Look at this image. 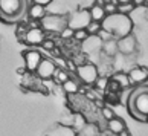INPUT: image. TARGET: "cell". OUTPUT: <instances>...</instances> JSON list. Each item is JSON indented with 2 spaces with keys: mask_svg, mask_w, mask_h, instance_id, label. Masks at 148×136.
<instances>
[{
  "mask_svg": "<svg viewBox=\"0 0 148 136\" xmlns=\"http://www.w3.org/2000/svg\"><path fill=\"white\" fill-rule=\"evenodd\" d=\"M131 3L134 6H142V5H145V0H131Z\"/></svg>",
  "mask_w": 148,
  "mask_h": 136,
  "instance_id": "34",
  "label": "cell"
},
{
  "mask_svg": "<svg viewBox=\"0 0 148 136\" xmlns=\"http://www.w3.org/2000/svg\"><path fill=\"white\" fill-rule=\"evenodd\" d=\"M26 31H28V25H20L18 28H17V37L18 38H23L25 34H26Z\"/></svg>",
  "mask_w": 148,
  "mask_h": 136,
  "instance_id": "31",
  "label": "cell"
},
{
  "mask_svg": "<svg viewBox=\"0 0 148 136\" xmlns=\"http://www.w3.org/2000/svg\"><path fill=\"white\" fill-rule=\"evenodd\" d=\"M76 77H78V81L84 86H93L95 81L99 77V69L96 67V64L93 63H84V64H79L76 66Z\"/></svg>",
  "mask_w": 148,
  "mask_h": 136,
  "instance_id": "5",
  "label": "cell"
},
{
  "mask_svg": "<svg viewBox=\"0 0 148 136\" xmlns=\"http://www.w3.org/2000/svg\"><path fill=\"white\" fill-rule=\"evenodd\" d=\"M26 72H28V70H26V67H25V66H21V67H18V69H17V73H18V75H25Z\"/></svg>",
  "mask_w": 148,
  "mask_h": 136,
  "instance_id": "35",
  "label": "cell"
},
{
  "mask_svg": "<svg viewBox=\"0 0 148 136\" xmlns=\"http://www.w3.org/2000/svg\"><path fill=\"white\" fill-rule=\"evenodd\" d=\"M66 66H67L69 69V72H76V66H75V63L72 61V60H67V61H66Z\"/></svg>",
  "mask_w": 148,
  "mask_h": 136,
  "instance_id": "33",
  "label": "cell"
},
{
  "mask_svg": "<svg viewBox=\"0 0 148 136\" xmlns=\"http://www.w3.org/2000/svg\"><path fill=\"white\" fill-rule=\"evenodd\" d=\"M134 5L133 3H122V5H118V12L119 14H124V15H130V12L134 11Z\"/></svg>",
  "mask_w": 148,
  "mask_h": 136,
  "instance_id": "23",
  "label": "cell"
},
{
  "mask_svg": "<svg viewBox=\"0 0 148 136\" xmlns=\"http://www.w3.org/2000/svg\"><path fill=\"white\" fill-rule=\"evenodd\" d=\"M104 11H106V15H110V14H114V12H118V5H114V3H106V5H104Z\"/></svg>",
  "mask_w": 148,
  "mask_h": 136,
  "instance_id": "30",
  "label": "cell"
},
{
  "mask_svg": "<svg viewBox=\"0 0 148 136\" xmlns=\"http://www.w3.org/2000/svg\"><path fill=\"white\" fill-rule=\"evenodd\" d=\"M52 78H55V81H57L58 84H63V83H66V81L70 78V73H69L67 69H60V67H57V70H55V73H53Z\"/></svg>",
  "mask_w": 148,
  "mask_h": 136,
  "instance_id": "20",
  "label": "cell"
},
{
  "mask_svg": "<svg viewBox=\"0 0 148 136\" xmlns=\"http://www.w3.org/2000/svg\"><path fill=\"white\" fill-rule=\"evenodd\" d=\"M102 29L108 31L113 35V38H122L125 35H130L133 32V20L128 15L114 12L110 15H106V19L101 21Z\"/></svg>",
  "mask_w": 148,
  "mask_h": 136,
  "instance_id": "2",
  "label": "cell"
},
{
  "mask_svg": "<svg viewBox=\"0 0 148 136\" xmlns=\"http://www.w3.org/2000/svg\"><path fill=\"white\" fill-rule=\"evenodd\" d=\"M28 11V0H0V20L15 23Z\"/></svg>",
  "mask_w": 148,
  "mask_h": 136,
  "instance_id": "3",
  "label": "cell"
},
{
  "mask_svg": "<svg viewBox=\"0 0 148 136\" xmlns=\"http://www.w3.org/2000/svg\"><path fill=\"white\" fill-rule=\"evenodd\" d=\"M101 28H102V26H101L99 21H90L89 26L86 28V31H87V34H89V35H96Z\"/></svg>",
  "mask_w": 148,
  "mask_h": 136,
  "instance_id": "24",
  "label": "cell"
},
{
  "mask_svg": "<svg viewBox=\"0 0 148 136\" xmlns=\"http://www.w3.org/2000/svg\"><path fill=\"white\" fill-rule=\"evenodd\" d=\"M43 49H45V51H49V52H52L53 51V49H55V41H53L52 38H45V41H43L41 43V45H40Z\"/></svg>",
  "mask_w": 148,
  "mask_h": 136,
  "instance_id": "27",
  "label": "cell"
},
{
  "mask_svg": "<svg viewBox=\"0 0 148 136\" xmlns=\"http://www.w3.org/2000/svg\"><path fill=\"white\" fill-rule=\"evenodd\" d=\"M32 2H34L35 5H40V6H47V5H51L53 0H32Z\"/></svg>",
  "mask_w": 148,
  "mask_h": 136,
  "instance_id": "32",
  "label": "cell"
},
{
  "mask_svg": "<svg viewBox=\"0 0 148 136\" xmlns=\"http://www.w3.org/2000/svg\"><path fill=\"white\" fill-rule=\"evenodd\" d=\"M79 81H76V80H73V78H69L66 83H63L61 86H63V90L66 92L67 95H75V93H78L79 92Z\"/></svg>",
  "mask_w": 148,
  "mask_h": 136,
  "instance_id": "18",
  "label": "cell"
},
{
  "mask_svg": "<svg viewBox=\"0 0 148 136\" xmlns=\"http://www.w3.org/2000/svg\"><path fill=\"white\" fill-rule=\"evenodd\" d=\"M101 51L106 54L107 57H114L118 54V40L116 38H112V40H108V41H104Z\"/></svg>",
  "mask_w": 148,
  "mask_h": 136,
  "instance_id": "17",
  "label": "cell"
},
{
  "mask_svg": "<svg viewBox=\"0 0 148 136\" xmlns=\"http://www.w3.org/2000/svg\"><path fill=\"white\" fill-rule=\"evenodd\" d=\"M89 12H90V19L92 21H101L106 19V11H104L102 6H99V5H95L93 3L92 6L89 8Z\"/></svg>",
  "mask_w": 148,
  "mask_h": 136,
  "instance_id": "16",
  "label": "cell"
},
{
  "mask_svg": "<svg viewBox=\"0 0 148 136\" xmlns=\"http://www.w3.org/2000/svg\"><path fill=\"white\" fill-rule=\"evenodd\" d=\"M55 70H57V66L52 60L43 58L40 61V64H38L37 70H35V75L40 80H51L53 77V73H55Z\"/></svg>",
  "mask_w": 148,
  "mask_h": 136,
  "instance_id": "7",
  "label": "cell"
},
{
  "mask_svg": "<svg viewBox=\"0 0 148 136\" xmlns=\"http://www.w3.org/2000/svg\"><path fill=\"white\" fill-rule=\"evenodd\" d=\"M46 38V32L43 31L41 28H32V29H28L26 34L23 37V40L28 43V45H32V46H37V45H41Z\"/></svg>",
  "mask_w": 148,
  "mask_h": 136,
  "instance_id": "12",
  "label": "cell"
},
{
  "mask_svg": "<svg viewBox=\"0 0 148 136\" xmlns=\"http://www.w3.org/2000/svg\"><path fill=\"white\" fill-rule=\"evenodd\" d=\"M78 136H98V128L93 124H86V127L78 133Z\"/></svg>",
  "mask_w": 148,
  "mask_h": 136,
  "instance_id": "21",
  "label": "cell"
},
{
  "mask_svg": "<svg viewBox=\"0 0 148 136\" xmlns=\"http://www.w3.org/2000/svg\"><path fill=\"white\" fill-rule=\"evenodd\" d=\"M145 5H147V6H148V0H145Z\"/></svg>",
  "mask_w": 148,
  "mask_h": 136,
  "instance_id": "37",
  "label": "cell"
},
{
  "mask_svg": "<svg viewBox=\"0 0 148 136\" xmlns=\"http://www.w3.org/2000/svg\"><path fill=\"white\" fill-rule=\"evenodd\" d=\"M112 80L114 81V83H118V86L121 87V90L122 89H127L131 86L130 83V78H128V73H125V72H114L112 75Z\"/></svg>",
  "mask_w": 148,
  "mask_h": 136,
  "instance_id": "15",
  "label": "cell"
},
{
  "mask_svg": "<svg viewBox=\"0 0 148 136\" xmlns=\"http://www.w3.org/2000/svg\"><path fill=\"white\" fill-rule=\"evenodd\" d=\"M98 37H99V40L104 43V41H108V40H112L113 38V35L110 34V32H108V31H106V29H99V32H98V34H96Z\"/></svg>",
  "mask_w": 148,
  "mask_h": 136,
  "instance_id": "28",
  "label": "cell"
},
{
  "mask_svg": "<svg viewBox=\"0 0 148 136\" xmlns=\"http://www.w3.org/2000/svg\"><path fill=\"white\" fill-rule=\"evenodd\" d=\"M128 78H130L131 86H133V84L140 86L142 83H145V81L148 80V67H144V66L131 67L130 72H128Z\"/></svg>",
  "mask_w": 148,
  "mask_h": 136,
  "instance_id": "10",
  "label": "cell"
},
{
  "mask_svg": "<svg viewBox=\"0 0 148 136\" xmlns=\"http://www.w3.org/2000/svg\"><path fill=\"white\" fill-rule=\"evenodd\" d=\"M107 128H108V132L113 133V135H119L121 132H124L125 128V122H124V119H121L118 116H114L113 119H110V121H107Z\"/></svg>",
  "mask_w": 148,
  "mask_h": 136,
  "instance_id": "14",
  "label": "cell"
},
{
  "mask_svg": "<svg viewBox=\"0 0 148 136\" xmlns=\"http://www.w3.org/2000/svg\"><path fill=\"white\" fill-rule=\"evenodd\" d=\"M26 12H28V15H29L31 20L40 21V20L46 15V8H45V6H40V5L32 3L31 6L28 8V11H26Z\"/></svg>",
  "mask_w": 148,
  "mask_h": 136,
  "instance_id": "13",
  "label": "cell"
},
{
  "mask_svg": "<svg viewBox=\"0 0 148 136\" xmlns=\"http://www.w3.org/2000/svg\"><path fill=\"white\" fill-rule=\"evenodd\" d=\"M73 29H70L69 26H66V28L60 32V37H61L63 40H69V38H73Z\"/></svg>",
  "mask_w": 148,
  "mask_h": 136,
  "instance_id": "29",
  "label": "cell"
},
{
  "mask_svg": "<svg viewBox=\"0 0 148 136\" xmlns=\"http://www.w3.org/2000/svg\"><path fill=\"white\" fill-rule=\"evenodd\" d=\"M90 21H92V19H90L89 9H78V11H73L67 17V26L73 31L86 29Z\"/></svg>",
  "mask_w": 148,
  "mask_h": 136,
  "instance_id": "6",
  "label": "cell"
},
{
  "mask_svg": "<svg viewBox=\"0 0 148 136\" xmlns=\"http://www.w3.org/2000/svg\"><path fill=\"white\" fill-rule=\"evenodd\" d=\"M67 26V17L60 14H46L40 20V28L46 34H58Z\"/></svg>",
  "mask_w": 148,
  "mask_h": 136,
  "instance_id": "4",
  "label": "cell"
},
{
  "mask_svg": "<svg viewBox=\"0 0 148 136\" xmlns=\"http://www.w3.org/2000/svg\"><path fill=\"white\" fill-rule=\"evenodd\" d=\"M122 3H131V0H118V5H122Z\"/></svg>",
  "mask_w": 148,
  "mask_h": 136,
  "instance_id": "36",
  "label": "cell"
},
{
  "mask_svg": "<svg viewBox=\"0 0 148 136\" xmlns=\"http://www.w3.org/2000/svg\"><path fill=\"white\" fill-rule=\"evenodd\" d=\"M87 37H89V34H87L86 29H76V31L73 32V38H75L76 41H81V43H83Z\"/></svg>",
  "mask_w": 148,
  "mask_h": 136,
  "instance_id": "26",
  "label": "cell"
},
{
  "mask_svg": "<svg viewBox=\"0 0 148 136\" xmlns=\"http://www.w3.org/2000/svg\"><path fill=\"white\" fill-rule=\"evenodd\" d=\"M102 49V41L99 40L98 35H89L87 38L81 43V51L84 54H96Z\"/></svg>",
  "mask_w": 148,
  "mask_h": 136,
  "instance_id": "11",
  "label": "cell"
},
{
  "mask_svg": "<svg viewBox=\"0 0 148 136\" xmlns=\"http://www.w3.org/2000/svg\"><path fill=\"white\" fill-rule=\"evenodd\" d=\"M23 57H25V67L28 72L31 73H35V70L38 67V64H40V61L43 60V55L38 51H26L23 52Z\"/></svg>",
  "mask_w": 148,
  "mask_h": 136,
  "instance_id": "9",
  "label": "cell"
},
{
  "mask_svg": "<svg viewBox=\"0 0 148 136\" xmlns=\"http://www.w3.org/2000/svg\"><path fill=\"white\" fill-rule=\"evenodd\" d=\"M136 46H138V41H136L134 35H125L122 38H118V54H122V55H131L136 51Z\"/></svg>",
  "mask_w": 148,
  "mask_h": 136,
  "instance_id": "8",
  "label": "cell"
},
{
  "mask_svg": "<svg viewBox=\"0 0 148 136\" xmlns=\"http://www.w3.org/2000/svg\"><path fill=\"white\" fill-rule=\"evenodd\" d=\"M86 124H87L86 118H84L83 115H81L79 112H78V113H75V115L72 116V128H73L75 135H76V133H79L81 130H83V128L86 127Z\"/></svg>",
  "mask_w": 148,
  "mask_h": 136,
  "instance_id": "19",
  "label": "cell"
},
{
  "mask_svg": "<svg viewBox=\"0 0 148 136\" xmlns=\"http://www.w3.org/2000/svg\"><path fill=\"white\" fill-rule=\"evenodd\" d=\"M127 107L130 115L138 121H148V86H138L128 96Z\"/></svg>",
  "mask_w": 148,
  "mask_h": 136,
  "instance_id": "1",
  "label": "cell"
},
{
  "mask_svg": "<svg viewBox=\"0 0 148 136\" xmlns=\"http://www.w3.org/2000/svg\"><path fill=\"white\" fill-rule=\"evenodd\" d=\"M95 89L98 92H104V90H107V86H108V78L107 77H104V75H101V77H98V80L95 81Z\"/></svg>",
  "mask_w": 148,
  "mask_h": 136,
  "instance_id": "22",
  "label": "cell"
},
{
  "mask_svg": "<svg viewBox=\"0 0 148 136\" xmlns=\"http://www.w3.org/2000/svg\"><path fill=\"white\" fill-rule=\"evenodd\" d=\"M101 113H102V118L106 119V121H110V119L114 118L113 109H112V107H108V106H104V107L101 109Z\"/></svg>",
  "mask_w": 148,
  "mask_h": 136,
  "instance_id": "25",
  "label": "cell"
}]
</instances>
